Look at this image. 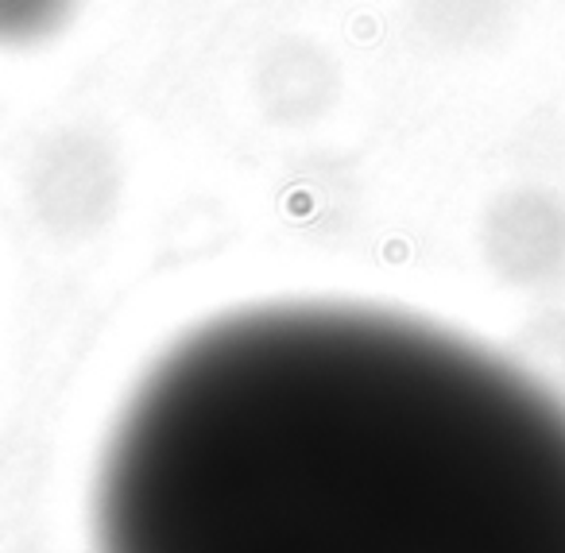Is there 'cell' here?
I'll list each match as a JSON object with an SVG mask.
<instances>
[{"mask_svg": "<svg viewBox=\"0 0 565 553\" xmlns=\"http://www.w3.org/2000/svg\"><path fill=\"white\" fill-rule=\"evenodd\" d=\"M97 553H565V403L407 313L271 302L128 395Z\"/></svg>", "mask_w": 565, "mask_h": 553, "instance_id": "6da1fadb", "label": "cell"}, {"mask_svg": "<svg viewBox=\"0 0 565 553\" xmlns=\"http://www.w3.org/2000/svg\"><path fill=\"white\" fill-rule=\"evenodd\" d=\"M71 0H0V40H35L63 24Z\"/></svg>", "mask_w": 565, "mask_h": 553, "instance_id": "7a4b0ae2", "label": "cell"}]
</instances>
